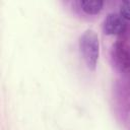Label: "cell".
<instances>
[{
	"mask_svg": "<svg viewBox=\"0 0 130 130\" xmlns=\"http://www.w3.org/2000/svg\"><path fill=\"white\" fill-rule=\"evenodd\" d=\"M79 49L88 69L94 70L100 56L99 37L92 29L85 30L79 39Z\"/></svg>",
	"mask_w": 130,
	"mask_h": 130,
	"instance_id": "cell-1",
	"label": "cell"
},
{
	"mask_svg": "<svg viewBox=\"0 0 130 130\" xmlns=\"http://www.w3.org/2000/svg\"><path fill=\"white\" fill-rule=\"evenodd\" d=\"M111 59L114 66L121 72L130 71V53L121 45L116 44L111 51Z\"/></svg>",
	"mask_w": 130,
	"mask_h": 130,
	"instance_id": "cell-2",
	"label": "cell"
},
{
	"mask_svg": "<svg viewBox=\"0 0 130 130\" xmlns=\"http://www.w3.org/2000/svg\"><path fill=\"white\" fill-rule=\"evenodd\" d=\"M126 28L125 19L117 13H109L104 21L103 29L106 35L116 36L122 34Z\"/></svg>",
	"mask_w": 130,
	"mask_h": 130,
	"instance_id": "cell-3",
	"label": "cell"
},
{
	"mask_svg": "<svg viewBox=\"0 0 130 130\" xmlns=\"http://www.w3.org/2000/svg\"><path fill=\"white\" fill-rule=\"evenodd\" d=\"M104 2L101 0H82L80 1L81 9L87 14H98L103 8Z\"/></svg>",
	"mask_w": 130,
	"mask_h": 130,
	"instance_id": "cell-4",
	"label": "cell"
},
{
	"mask_svg": "<svg viewBox=\"0 0 130 130\" xmlns=\"http://www.w3.org/2000/svg\"><path fill=\"white\" fill-rule=\"evenodd\" d=\"M120 15L127 20H130V0L124 1L120 6Z\"/></svg>",
	"mask_w": 130,
	"mask_h": 130,
	"instance_id": "cell-5",
	"label": "cell"
}]
</instances>
